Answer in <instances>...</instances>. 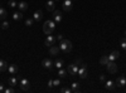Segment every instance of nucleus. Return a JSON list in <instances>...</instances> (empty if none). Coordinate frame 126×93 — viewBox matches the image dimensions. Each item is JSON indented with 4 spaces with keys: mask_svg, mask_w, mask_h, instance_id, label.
Returning <instances> with one entry per match:
<instances>
[{
    "mask_svg": "<svg viewBox=\"0 0 126 93\" xmlns=\"http://www.w3.org/2000/svg\"><path fill=\"white\" fill-rule=\"evenodd\" d=\"M56 29V22L54 20H47V22L43 24V33L47 35H50L54 32Z\"/></svg>",
    "mask_w": 126,
    "mask_h": 93,
    "instance_id": "f257e3e1",
    "label": "nucleus"
},
{
    "mask_svg": "<svg viewBox=\"0 0 126 93\" xmlns=\"http://www.w3.org/2000/svg\"><path fill=\"white\" fill-rule=\"evenodd\" d=\"M73 45L71 43V40L68 39H62L61 40V43H59V49L63 52V53H69V52L72 50Z\"/></svg>",
    "mask_w": 126,
    "mask_h": 93,
    "instance_id": "f03ea898",
    "label": "nucleus"
},
{
    "mask_svg": "<svg viewBox=\"0 0 126 93\" xmlns=\"http://www.w3.org/2000/svg\"><path fill=\"white\" fill-rule=\"evenodd\" d=\"M19 86H20V89L22 91H29L30 89V82L27 78L20 77L19 78Z\"/></svg>",
    "mask_w": 126,
    "mask_h": 93,
    "instance_id": "7ed1b4c3",
    "label": "nucleus"
},
{
    "mask_svg": "<svg viewBox=\"0 0 126 93\" xmlns=\"http://www.w3.org/2000/svg\"><path fill=\"white\" fill-rule=\"evenodd\" d=\"M78 76H79V78L81 79H85V78H87V76H88V70H87V66L86 64H81L79 66V68H78Z\"/></svg>",
    "mask_w": 126,
    "mask_h": 93,
    "instance_id": "20e7f679",
    "label": "nucleus"
},
{
    "mask_svg": "<svg viewBox=\"0 0 126 93\" xmlns=\"http://www.w3.org/2000/svg\"><path fill=\"white\" fill-rule=\"evenodd\" d=\"M42 66H43V68H46V69H49V70H52L54 68V63L52 62V59H49V58H44L43 60H42Z\"/></svg>",
    "mask_w": 126,
    "mask_h": 93,
    "instance_id": "39448f33",
    "label": "nucleus"
},
{
    "mask_svg": "<svg viewBox=\"0 0 126 93\" xmlns=\"http://www.w3.org/2000/svg\"><path fill=\"white\" fill-rule=\"evenodd\" d=\"M78 68H79V67H78L77 64H69L68 68H67V73L71 74L72 77H75V76L78 74Z\"/></svg>",
    "mask_w": 126,
    "mask_h": 93,
    "instance_id": "423d86ee",
    "label": "nucleus"
},
{
    "mask_svg": "<svg viewBox=\"0 0 126 93\" xmlns=\"http://www.w3.org/2000/svg\"><path fill=\"white\" fill-rule=\"evenodd\" d=\"M106 69H107V72H109L110 74H115L117 72V66L115 64V62H111L110 60L109 63H107V66H106Z\"/></svg>",
    "mask_w": 126,
    "mask_h": 93,
    "instance_id": "0eeeda50",
    "label": "nucleus"
},
{
    "mask_svg": "<svg viewBox=\"0 0 126 93\" xmlns=\"http://www.w3.org/2000/svg\"><path fill=\"white\" fill-rule=\"evenodd\" d=\"M56 43V38L53 37V35H47V38H46V40H44V44H46V47H52Z\"/></svg>",
    "mask_w": 126,
    "mask_h": 93,
    "instance_id": "6e6552de",
    "label": "nucleus"
},
{
    "mask_svg": "<svg viewBox=\"0 0 126 93\" xmlns=\"http://www.w3.org/2000/svg\"><path fill=\"white\" fill-rule=\"evenodd\" d=\"M62 18H63L62 12H59V10H54V12H53V20H54V22L56 23H61Z\"/></svg>",
    "mask_w": 126,
    "mask_h": 93,
    "instance_id": "1a4fd4ad",
    "label": "nucleus"
},
{
    "mask_svg": "<svg viewBox=\"0 0 126 93\" xmlns=\"http://www.w3.org/2000/svg\"><path fill=\"white\" fill-rule=\"evenodd\" d=\"M62 6H63V10H64V12H71L72 6H73L72 0H64V1H63V4H62Z\"/></svg>",
    "mask_w": 126,
    "mask_h": 93,
    "instance_id": "9d476101",
    "label": "nucleus"
},
{
    "mask_svg": "<svg viewBox=\"0 0 126 93\" xmlns=\"http://www.w3.org/2000/svg\"><path fill=\"white\" fill-rule=\"evenodd\" d=\"M105 88H106L107 91H113L115 88H116V83H113V80H107L106 79V82H105Z\"/></svg>",
    "mask_w": 126,
    "mask_h": 93,
    "instance_id": "9b49d317",
    "label": "nucleus"
},
{
    "mask_svg": "<svg viewBox=\"0 0 126 93\" xmlns=\"http://www.w3.org/2000/svg\"><path fill=\"white\" fill-rule=\"evenodd\" d=\"M116 86L117 87H125L126 86V77H124V76H120V77H117V79H116Z\"/></svg>",
    "mask_w": 126,
    "mask_h": 93,
    "instance_id": "f8f14e48",
    "label": "nucleus"
},
{
    "mask_svg": "<svg viewBox=\"0 0 126 93\" xmlns=\"http://www.w3.org/2000/svg\"><path fill=\"white\" fill-rule=\"evenodd\" d=\"M46 9L48 10V12H52L53 13L56 10V3L53 1V0H48L47 4H46Z\"/></svg>",
    "mask_w": 126,
    "mask_h": 93,
    "instance_id": "ddd939ff",
    "label": "nucleus"
},
{
    "mask_svg": "<svg viewBox=\"0 0 126 93\" xmlns=\"http://www.w3.org/2000/svg\"><path fill=\"white\" fill-rule=\"evenodd\" d=\"M59 45H52V47H49V54L50 55H58L59 54Z\"/></svg>",
    "mask_w": 126,
    "mask_h": 93,
    "instance_id": "4468645a",
    "label": "nucleus"
},
{
    "mask_svg": "<svg viewBox=\"0 0 126 93\" xmlns=\"http://www.w3.org/2000/svg\"><path fill=\"white\" fill-rule=\"evenodd\" d=\"M42 18H43V12H42V10H37V12L33 14V19H34V22H37V23L40 22Z\"/></svg>",
    "mask_w": 126,
    "mask_h": 93,
    "instance_id": "2eb2a0df",
    "label": "nucleus"
},
{
    "mask_svg": "<svg viewBox=\"0 0 126 93\" xmlns=\"http://www.w3.org/2000/svg\"><path fill=\"white\" fill-rule=\"evenodd\" d=\"M117 58H120V52H119V50H113L112 53L109 55V59H110L111 62H115Z\"/></svg>",
    "mask_w": 126,
    "mask_h": 93,
    "instance_id": "dca6fc26",
    "label": "nucleus"
},
{
    "mask_svg": "<svg viewBox=\"0 0 126 93\" xmlns=\"http://www.w3.org/2000/svg\"><path fill=\"white\" fill-rule=\"evenodd\" d=\"M8 70H9L10 74H16L18 70H19V68H18L16 64H10V66L8 67Z\"/></svg>",
    "mask_w": 126,
    "mask_h": 93,
    "instance_id": "f3484780",
    "label": "nucleus"
},
{
    "mask_svg": "<svg viewBox=\"0 0 126 93\" xmlns=\"http://www.w3.org/2000/svg\"><path fill=\"white\" fill-rule=\"evenodd\" d=\"M71 89H72V92H76V93L81 92V86H79V83H77V82H73V83L71 84Z\"/></svg>",
    "mask_w": 126,
    "mask_h": 93,
    "instance_id": "a211bd4d",
    "label": "nucleus"
},
{
    "mask_svg": "<svg viewBox=\"0 0 126 93\" xmlns=\"http://www.w3.org/2000/svg\"><path fill=\"white\" fill-rule=\"evenodd\" d=\"M8 84H9V86H12V87H15V86L18 84V78L14 77V76H13V77H10V78L8 79Z\"/></svg>",
    "mask_w": 126,
    "mask_h": 93,
    "instance_id": "6ab92c4d",
    "label": "nucleus"
},
{
    "mask_svg": "<svg viewBox=\"0 0 126 93\" xmlns=\"http://www.w3.org/2000/svg\"><path fill=\"white\" fill-rule=\"evenodd\" d=\"M22 18H23L22 12H15V13L13 14V19H14V22H20V20H22Z\"/></svg>",
    "mask_w": 126,
    "mask_h": 93,
    "instance_id": "aec40b11",
    "label": "nucleus"
},
{
    "mask_svg": "<svg viewBox=\"0 0 126 93\" xmlns=\"http://www.w3.org/2000/svg\"><path fill=\"white\" fill-rule=\"evenodd\" d=\"M109 62H110L109 55H102V57L100 58V64H101V66H107Z\"/></svg>",
    "mask_w": 126,
    "mask_h": 93,
    "instance_id": "412c9836",
    "label": "nucleus"
},
{
    "mask_svg": "<svg viewBox=\"0 0 126 93\" xmlns=\"http://www.w3.org/2000/svg\"><path fill=\"white\" fill-rule=\"evenodd\" d=\"M6 16H8L6 10H5L4 8H0V22H1V20H5Z\"/></svg>",
    "mask_w": 126,
    "mask_h": 93,
    "instance_id": "4be33fe9",
    "label": "nucleus"
},
{
    "mask_svg": "<svg viewBox=\"0 0 126 93\" xmlns=\"http://www.w3.org/2000/svg\"><path fill=\"white\" fill-rule=\"evenodd\" d=\"M6 69H8V63L5 60L0 59V72H5Z\"/></svg>",
    "mask_w": 126,
    "mask_h": 93,
    "instance_id": "5701e85b",
    "label": "nucleus"
},
{
    "mask_svg": "<svg viewBox=\"0 0 126 93\" xmlns=\"http://www.w3.org/2000/svg\"><path fill=\"white\" fill-rule=\"evenodd\" d=\"M63 64H64V62H63V59H57L56 62H54V68H57V69H59V68H62L63 67Z\"/></svg>",
    "mask_w": 126,
    "mask_h": 93,
    "instance_id": "b1692460",
    "label": "nucleus"
},
{
    "mask_svg": "<svg viewBox=\"0 0 126 93\" xmlns=\"http://www.w3.org/2000/svg\"><path fill=\"white\" fill-rule=\"evenodd\" d=\"M18 6H19V9H20V12H25V10L28 9V4H27L25 1H20V3L18 4Z\"/></svg>",
    "mask_w": 126,
    "mask_h": 93,
    "instance_id": "393cba45",
    "label": "nucleus"
},
{
    "mask_svg": "<svg viewBox=\"0 0 126 93\" xmlns=\"http://www.w3.org/2000/svg\"><path fill=\"white\" fill-rule=\"evenodd\" d=\"M66 76H67V70H64L63 68H59L58 69V77L59 78H64Z\"/></svg>",
    "mask_w": 126,
    "mask_h": 93,
    "instance_id": "a878e982",
    "label": "nucleus"
},
{
    "mask_svg": "<svg viewBox=\"0 0 126 93\" xmlns=\"http://www.w3.org/2000/svg\"><path fill=\"white\" fill-rule=\"evenodd\" d=\"M120 47L124 49V50H126V38L124 37L122 39H120Z\"/></svg>",
    "mask_w": 126,
    "mask_h": 93,
    "instance_id": "bb28decb",
    "label": "nucleus"
},
{
    "mask_svg": "<svg viewBox=\"0 0 126 93\" xmlns=\"http://www.w3.org/2000/svg\"><path fill=\"white\" fill-rule=\"evenodd\" d=\"M33 23H34V19L33 18H28L25 20V25L27 27H32V25H33Z\"/></svg>",
    "mask_w": 126,
    "mask_h": 93,
    "instance_id": "cd10ccee",
    "label": "nucleus"
},
{
    "mask_svg": "<svg viewBox=\"0 0 126 93\" xmlns=\"http://www.w3.org/2000/svg\"><path fill=\"white\" fill-rule=\"evenodd\" d=\"M61 92L62 93H72V89L69 87H62L61 88Z\"/></svg>",
    "mask_w": 126,
    "mask_h": 93,
    "instance_id": "c85d7f7f",
    "label": "nucleus"
},
{
    "mask_svg": "<svg viewBox=\"0 0 126 93\" xmlns=\"http://www.w3.org/2000/svg\"><path fill=\"white\" fill-rule=\"evenodd\" d=\"M4 92H5V93H14L15 91H14V87L10 86L9 88H5V89H4Z\"/></svg>",
    "mask_w": 126,
    "mask_h": 93,
    "instance_id": "c756f323",
    "label": "nucleus"
},
{
    "mask_svg": "<svg viewBox=\"0 0 126 93\" xmlns=\"http://www.w3.org/2000/svg\"><path fill=\"white\" fill-rule=\"evenodd\" d=\"M1 28H3V29H8V28H9V23L4 20V22H3V24H1Z\"/></svg>",
    "mask_w": 126,
    "mask_h": 93,
    "instance_id": "7c9ffc66",
    "label": "nucleus"
},
{
    "mask_svg": "<svg viewBox=\"0 0 126 93\" xmlns=\"http://www.w3.org/2000/svg\"><path fill=\"white\" fill-rule=\"evenodd\" d=\"M9 6L10 8H15L16 6V3L14 1V0H10V1H9Z\"/></svg>",
    "mask_w": 126,
    "mask_h": 93,
    "instance_id": "2f4dec72",
    "label": "nucleus"
},
{
    "mask_svg": "<svg viewBox=\"0 0 126 93\" xmlns=\"http://www.w3.org/2000/svg\"><path fill=\"white\" fill-rule=\"evenodd\" d=\"M61 84V80L59 79H54L53 80V87H57V86H59Z\"/></svg>",
    "mask_w": 126,
    "mask_h": 93,
    "instance_id": "473e14b6",
    "label": "nucleus"
},
{
    "mask_svg": "<svg viewBox=\"0 0 126 93\" xmlns=\"http://www.w3.org/2000/svg\"><path fill=\"white\" fill-rule=\"evenodd\" d=\"M100 80L102 82V83L106 82V77H105V74H100Z\"/></svg>",
    "mask_w": 126,
    "mask_h": 93,
    "instance_id": "72a5a7b5",
    "label": "nucleus"
},
{
    "mask_svg": "<svg viewBox=\"0 0 126 93\" xmlns=\"http://www.w3.org/2000/svg\"><path fill=\"white\" fill-rule=\"evenodd\" d=\"M52 87H53V80L49 79V80H48V88H52Z\"/></svg>",
    "mask_w": 126,
    "mask_h": 93,
    "instance_id": "f704fd0d",
    "label": "nucleus"
},
{
    "mask_svg": "<svg viewBox=\"0 0 126 93\" xmlns=\"http://www.w3.org/2000/svg\"><path fill=\"white\" fill-rule=\"evenodd\" d=\"M4 89H5L4 84H3V83H0V92H4Z\"/></svg>",
    "mask_w": 126,
    "mask_h": 93,
    "instance_id": "c9c22d12",
    "label": "nucleus"
},
{
    "mask_svg": "<svg viewBox=\"0 0 126 93\" xmlns=\"http://www.w3.org/2000/svg\"><path fill=\"white\" fill-rule=\"evenodd\" d=\"M75 64H77V66L79 67V64H82V60H81V59H77V60H76V63H75Z\"/></svg>",
    "mask_w": 126,
    "mask_h": 93,
    "instance_id": "e433bc0d",
    "label": "nucleus"
},
{
    "mask_svg": "<svg viewBox=\"0 0 126 93\" xmlns=\"http://www.w3.org/2000/svg\"><path fill=\"white\" fill-rule=\"evenodd\" d=\"M57 39H59V40H62V39H63V38H62V35H61V34H59V35H58V37H57Z\"/></svg>",
    "mask_w": 126,
    "mask_h": 93,
    "instance_id": "4c0bfd02",
    "label": "nucleus"
},
{
    "mask_svg": "<svg viewBox=\"0 0 126 93\" xmlns=\"http://www.w3.org/2000/svg\"><path fill=\"white\" fill-rule=\"evenodd\" d=\"M124 35H125V38H126V30H125V32H124Z\"/></svg>",
    "mask_w": 126,
    "mask_h": 93,
    "instance_id": "58836bf2",
    "label": "nucleus"
},
{
    "mask_svg": "<svg viewBox=\"0 0 126 93\" xmlns=\"http://www.w3.org/2000/svg\"><path fill=\"white\" fill-rule=\"evenodd\" d=\"M54 1H59V0H54Z\"/></svg>",
    "mask_w": 126,
    "mask_h": 93,
    "instance_id": "ea45409f",
    "label": "nucleus"
},
{
    "mask_svg": "<svg viewBox=\"0 0 126 93\" xmlns=\"http://www.w3.org/2000/svg\"><path fill=\"white\" fill-rule=\"evenodd\" d=\"M72 1H73V0H72Z\"/></svg>",
    "mask_w": 126,
    "mask_h": 93,
    "instance_id": "a19ab883",
    "label": "nucleus"
},
{
    "mask_svg": "<svg viewBox=\"0 0 126 93\" xmlns=\"http://www.w3.org/2000/svg\"><path fill=\"white\" fill-rule=\"evenodd\" d=\"M125 77H126V76H125Z\"/></svg>",
    "mask_w": 126,
    "mask_h": 93,
    "instance_id": "79ce46f5",
    "label": "nucleus"
}]
</instances>
